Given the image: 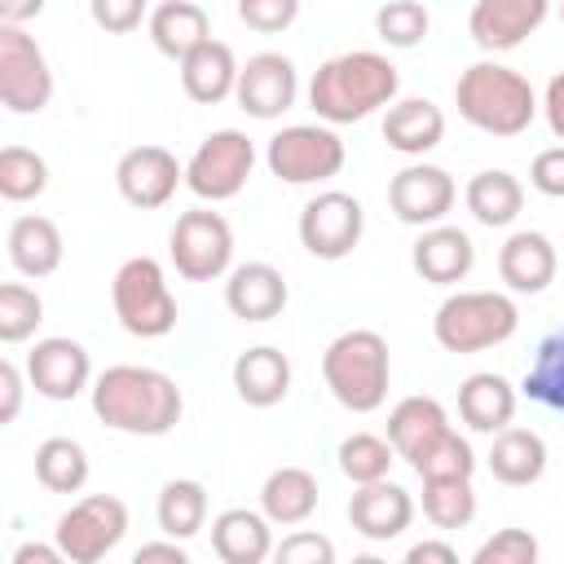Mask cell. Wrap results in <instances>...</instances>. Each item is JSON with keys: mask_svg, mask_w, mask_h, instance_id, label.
<instances>
[{"mask_svg": "<svg viewBox=\"0 0 564 564\" xmlns=\"http://www.w3.org/2000/svg\"><path fill=\"white\" fill-rule=\"evenodd\" d=\"M88 392H93V414L128 436H167L185 414V397L176 379L154 366H132V361L106 366Z\"/></svg>", "mask_w": 564, "mask_h": 564, "instance_id": "1", "label": "cell"}, {"mask_svg": "<svg viewBox=\"0 0 564 564\" xmlns=\"http://www.w3.org/2000/svg\"><path fill=\"white\" fill-rule=\"evenodd\" d=\"M401 75L397 66L375 48H348L339 57H326L308 79V106L326 128L335 123H361L375 110H388L397 101Z\"/></svg>", "mask_w": 564, "mask_h": 564, "instance_id": "2", "label": "cell"}, {"mask_svg": "<svg viewBox=\"0 0 564 564\" xmlns=\"http://www.w3.org/2000/svg\"><path fill=\"white\" fill-rule=\"evenodd\" d=\"M454 106L471 128H480L489 137H520L542 110L533 84L516 66H502V62H489V57L471 62L458 75Z\"/></svg>", "mask_w": 564, "mask_h": 564, "instance_id": "3", "label": "cell"}, {"mask_svg": "<svg viewBox=\"0 0 564 564\" xmlns=\"http://www.w3.org/2000/svg\"><path fill=\"white\" fill-rule=\"evenodd\" d=\"M322 379L344 410H352V414L379 410L388 401V379H392L388 339L370 326H352V330L335 335L322 352Z\"/></svg>", "mask_w": 564, "mask_h": 564, "instance_id": "4", "label": "cell"}, {"mask_svg": "<svg viewBox=\"0 0 564 564\" xmlns=\"http://www.w3.org/2000/svg\"><path fill=\"white\" fill-rule=\"evenodd\" d=\"M520 326V308L502 291H454L432 317V335L445 352H480L507 344Z\"/></svg>", "mask_w": 564, "mask_h": 564, "instance_id": "5", "label": "cell"}, {"mask_svg": "<svg viewBox=\"0 0 564 564\" xmlns=\"http://www.w3.org/2000/svg\"><path fill=\"white\" fill-rule=\"evenodd\" d=\"M110 304H115L119 326L137 339H163L176 330V317H181L176 295L167 286V273L154 256H132L115 269Z\"/></svg>", "mask_w": 564, "mask_h": 564, "instance_id": "6", "label": "cell"}, {"mask_svg": "<svg viewBox=\"0 0 564 564\" xmlns=\"http://www.w3.org/2000/svg\"><path fill=\"white\" fill-rule=\"evenodd\" d=\"M256 167V141L238 128H216L185 163V189L203 203H229L247 189Z\"/></svg>", "mask_w": 564, "mask_h": 564, "instance_id": "7", "label": "cell"}, {"mask_svg": "<svg viewBox=\"0 0 564 564\" xmlns=\"http://www.w3.org/2000/svg\"><path fill=\"white\" fill-rule=\"evenodd\" d=\"M167 256L185 282H216L234 273V229L220 212H181L167 234Z\"/></svg>", "mask_w": 564, "mask_h": 564, "instance_id": "8", "label": "cell"}, {"mask_svg": "<svg viewBox=\"0 0 564 564\" xmlns=\"http://www.w3.org/2000/svg\"><path fill=\"white\" fill-rule=\"evenodd\" d=\"M344 159H348V150H344L339 132L326 128V123H291V128L273 132L269 145H264L269 172L286 185L330 181V176H339Z\"/></svg>", "mask_w": 564, "mask_h": 564, "instance_id": "9", "label": "cell"}, {"mask_svg": "<svg viewBox=\"0 0 564 564\" xmlns=\"http://www.w3.org/2000/svg\"><path fill=\"white\" fill-rule=\"evenodd\" d=\"M128 533V507L115 494H88L79 502H70V511L57 516L53 542L62 546V555L70 564H97L106 560Z\"/></svg>", "mask_w": 564, "mask_h": 564, "instance_id": "10", "label": "cell"}, {"mask_svg": "<svg viewBox=\"0 0 564 564\" xmlns=\"http://www.w3.org/2000/svg\"><path fill=\"white\" fill-rule=\"evenodd\" d=\"M0 101L13 115H40L53 101V70L44 48L22 31L0 22Z\"/></svg>", "mask_w": 564, "mask_h": 564, "instance_id": "11", "label": "cell"}, {"mask_svg": "<svg viewBox=\"0 0 564 564\" xmlns=\"http://www.w3.org/2000/svg\"><path fill=\"white\" fill-rule=\"evenodd\" d=\"M300 247L317 260H344L352 256V247L366 234V207L361 198L344 194V189H322L304 203L300 212Z\"/></svg>", "mask_w": 564, "mask_h": 564, "instance_id": "12", "label": "cell"}, {"mask_svg": "<svg viewBox=\"0 0 564 564\" xmlns=\"http://www.w3.org/2000/svg\"><path fill=\"white\" fill-rule=\"evenodd\" d=\"M454 198H458V185L436 163H405L388 181V207H392V216L401 225H419V229L445 225Z\"/></svg>", "mask_w": 564, "mask_h": 564, "instance_id": "13", "label": "cell"}, {"mask_svg": "<svg viewBox=\"0 0 564 564\" xmlns=\"http://www.w3.org/2000/svg\"><path fill=\"white\" fill-rule=\"evenodd\" d=\"M115 185L128 207L154 212V207L172 203V194L185 185V167L176 163V154L167 145H132L115 163Z\"/></svg>", "mask_w": 564, "mask_h": 564, "instance_id": "14", "label": "cell"}, {"mask_svg": "<svg viewBox=\"0 0 564 564\" xmlns=\"http://www.w3.org/2000/svg\"><path fill=\"white\" fill-rule=\"evenodd\" d=\"M26 383L48 401H75L93 383L88 348L70 335L35 339V348L26 352Z\"/></svg>", "mask_w": 564, "mask_h": 564, "instance_id": "15", "label": "cell"}, {"mask_svg": "<svg viewBox=\"0 0 564 564\" xmlns=\"http://www.w3.org/2000/svg\"><path fill=\"white\" fill-rule=\"evenodd\" d=\"M238 106L251 119H278L295 106L300 97V75L295 62L286 53H256L247 57V66L238 70Z\"/></svg>", "mask_w": 564, "mask_h": 564, "instance_id": "16", "label": "cell"}, {"mask_svg": "<svg viewBox=\"0 0 564 564\" xmlns=\"http://www.w3.org/2000/svg\"><path fill=\"white\" fill-rule=\"evenodd\" d=\"M546 13H551L546 0H476L467 13V31L476 48L507 53V48H520L546 22Z\"/></svg>", "mask_w": 564, "mask_h": 564, "instance_id": "17", "label": "cell"}, {"mask_svg": "<svg viewBox=\"0 0 564 564\" xmlns=\"http://www.w3.org/2000/svg\"><path fill=\"white\" fill-rule=\"evenodd\" d=\"M286 300H291L286 278L269 260L234 264V273L225 278V308L238 322H273L286 308Z\"/></svg>", "mask_w": 564, "mask_h": 564, "instance_id": "18", "label": "cell"}, {"mask_svg": "<svg viewBox=\"0 0 564 564\" xmlns=\"http://www.w3.org/2000/svg\"><path fill=\"white\" fill-rule=\"evenodd\" d=\"M410 264H414V273H419L423 282H432V286H454V282H463V278L471 273L476 247H471V238H467L458 225H432V229H423V234L414 238Z\"/></svg>", "mask_w": 564, "mask_h": 564, "instance_id": "19", "label": "cell"}, {"mask_svg": "<svg viewBox=\"0 0 564 564\" xmlns=\"http://www.w3.org/2000/svg\"><path fill=\"white\" fill-rule=\"evenodd\" d=\"M555 269H560V256L551 247L546 234L538 229H516L502 251H498V278L507 282V291L516 295H538L555 282Z\"/></svg>", "mask_w": 564, "mask_h": 564, "instance_id": "20", "label": "cell"}, {"mask_svg": "<svg viewBox=\"0 0 564 564\" xmlns=\"http://www.w3.org/2000/svg\"><path fill=\"white\" fill-rule=\"evenodd\" d=\"M348 520L361 538L370 542H392L410 529L414 520V498L397 485V480H379V485H361L348 498Z\"/></svg>", "mask_w": 564, "mask_h": 564, "instance_id": "21", "label": "cell"}, {"mask_svg": "<svg viewBox=\"0 0 564 564\" xmlns=\"http://www.w3.org/2000/svg\"><path fill=\"white\" fill-rule=\"evenodd\" d=\"M445 137V110L432 97H397L383 110V141L397 154L423 159L427 150H436Z\"/></svg>", "mask_w": 564, "mask_h": 564, "instance_id": "22", "label": "cell"}, {"mask_svg": "<svg viewBox=\"0 0 564 564\" xmlns=\"http://www.w3.org/2000/svg\"><path fill=\"white\" fill-rule=\"evenodd\" d=\"M273 524L264 520V511L251 507H229L212 520V551L220 555V564H264L273 560Z\"/></svg>", "mask_w": 564, "mask_h": 564, "instance_id": "23", "label": "cell"}, {"mask_svg": "<svg viewBox=\"0 0 564 564\" xmlns=\"http://www.w3.org/2000/svg\"><path fill=\"white\" fill-rule=\"evenodd\" d=\"M458 414L471 432H485V436H498L511 427L516 419V388L507 375L498 370H476L463 379L458 388Z\"/></svg>", "mask_w": 564, "mask_h": 564, "instance_id": "24", "label": "cell"}, {"mask_svg": "<svg viewBox=\"0 0 564 564\" xmlns=\"http://www.w3.org/2000/svg\"><path fill=\"white\" fill-rule=\"evenodd\" d=\"M234 392L256 410H269V405L286 401V392H291L286 352L273 348V344H256V348L238 352L234 357Z\"/></svg>", "mask_w": 564, "mask_h": 564, "instance_id": "25", "label": "cell"}, {"mask_svg": "<svg viewBox=\"0 0 564 564\" xmlns=\"http://www.w3.org/2000/svg\"><path fill=\"white\" fill-rule=\"evenodd\" d=\"M154 48L172 62H185L194 48H203L212 40V18L203 4L194 0H163L150 9V22H145Z\"/></svg>", "mask_w": 564, "mask_h": 564, "instance_id": "26", "label": "cell"}, {"mask_svg": "<svg viewBox=\"0 0 564 564\" xmlns=\"http://www.w3.org/2000/svg\"><path fill=\"white\" fill-rule=\"evenodd\" d=\"M238 57L225 40H207L203 48H194L185 62H181V88L189 101L198 106H216L225 97L238 93Z\"/></svg>", "mask_w": 564, "mask_h": 564, "instance_id": "27", "label": "cell"}, {"mask_svg": "<svg viewBox=\"0 0 564 564\" xmlns=\"http://www.w3.org/2000/svg\"><path fill=\"white\" fill-rule=\"evenodd\" d=\"M445 432H449V414H445V405L436 397H401L392 405V414H388V445L405 463H414Z\"/></svg>", "mask_w": 564, "mask_h": 564, "instance_id": "28", "label": "cell"}, {"mask_svg": "<svg viewBox=\"0 0 564 564\" xmlns=\"http://www.w3.org/2000/svg\"><path fill=\"white\" fill-rule=\"evenodd\" d=\"M9 264L22 273V278H48L62 269V256H66V242H62V229L57 220L48 216H18L9 225Z\"/></svg>", "mask_w": 564, "mask_h": 564, "instance_id": "29", "label": "cell"}, {"mask_svg": "<svg viewBox=\"0 0 564 564\" xmlns=\"http://www.w3.org/2000/svg\"><path fill=\"white\" fill-rule=\"evenodd\" d=\"M260 511L269 524L295 529L317 511V476L308 467H278L260 485Z\"/></svg>", "mask_w": 564, "mask_h": 564, "instance_id": "30", "label": "cell"}, {"mask_svg": "<svg viewBox=\"0 0 564 564\" xmlns=\"http://www.w3.org/2000/svg\"><path fill=\"white\" fill-rule=\"evenodd\" d=\"M489 471H494V480H502L511 489H524V485L542 480V471H546V441L533 427L498 432L494 445H489Z\"/></svg>", "mask_w": 564, "mask_h": 564, "instance_id": "31", "label": "cell"}, {"mask_svg": "<svg viewBox=\"0 0 564 564\" xmlns=\"http://www.w3.org/2000/svg\"><path fill=\"white\" fill-rule=\"evenodd\" d=\"M463 203L485 229H507L524 207V185L507 167H485V172H476L467 181Z\"/></svg>", "mask_w": 564, "mask_h": 564, "instance_id": "32", "label": "cell"}, {"mask_svg": "<svg viewBox=\"0 0 564 564\" xmlns=\"http://www.w3.org/2000/svg\"><path fill=\"white\" fill-rule=\"evenodd\" d=\"M88 449L70 436H48L35 445V480L48 494H79L88 485Z\"/></svg>", "mask_w": 564, "mask_h": 564, "instance_id": "33", "label": "cell"}, {"mask_svg": "<svg viewBox=\"0 0 564 564\" xmlns=\"http://www.w3.org/2000/svg\"><path fill=\"white\" fill-rule=\"evenodd\" d=\"M154 516H159V529L172 538V542H189L203 524H207V489L198 480H167L159 489V502H154Z\"/></svg>", "mask_w": 564, "mask_h": 564, "instance_id": "34", "label": "cell"}, {"mask_svg": "<svg viewBox=\"0 0 564 564\" xmlns=\"http://www.w3.org/2000/svg\"><path fill=\"white\" fill-rule=\"evenodd\" d=\"M335 458H339V471L361 489V485H379V480H388L397 449L388 445V436L352 432V436H344V441H339Z\"/></svg>", "mask_w": 564, "mask_h": 564, "instance_id": "35", "label": "cell"}, {"mask_svg": "<svg viewBox=\"0 0 564 564\" xmlns=\"http://www.w3.org/2000/svg\"><path fill=\"white\" fill-rule=\"evenodd\" d=\"M520 392L546 410H564V330H551L538 352H533V366L524 370V383Z\"/></svg>", "mask_w": 564, "mask_h": 564, "instance_id": "36", "label": "cell"}, {"mask_svg": "<svg viewBox=\"0 0 564 564\" xmlns=\"http://www.w3.org/2000/svg\"><path fill=\"white\" fill-rule=\"evenodd\" d=\"M414 476L427 485V480H471V471H476V449H471V441L467 436H458L454 427L436 441V445H427L414 463Z\"/></svg>", "mask_w": 564, "mask_h": 564, "instance_id": "37", "label": "cell"}, {"mask_svg": "<svg viewBox=\"0 0 564 564\" xmlns=\"http://www.w3.org/2000/svg\"><path fill=\"white\" fill-rule=\"evenodd\" d=\"M44 189H48V163L26 145H4L0 150V194L9 203H31Z\"/></svg>", "mask_w": 564, "mask_h": 564, "instance_id": "38", "label": "cell"}, {"mask_svg": "<svg viewBox=\"0 0 564 564\" xmlns=\"http://www.w3.org/2000/svg\"><path fill=\"white\" fill-rule=\"evenodd\" d=\"M423 516L436 529H467L476 520V489H471V480H427L423 485Z\"/></svg>", "mask_w": 564, "mask_h": 564, "instance_id": "39", "label": "cell"}, {"mask_svg": "<svg viewBox=\"0 0 564 564\" xmlns=\"http://www.w3.org/2000/svg\"><path fill=\"white\" fill-rule=\"evenodd\" d=\"M44 322V300L26 282H4L0 286V344H22L40 330Z\"/></svg>", "mask_w": 564, "mask_h": 564, "instance_id": "40", "label": "cell"}, {"mask_svg": "<svg viewBox=\"0 0 564 564\" xmlns=\"http://www.w3.org/2000/svg\"><path fill=\"white\" fill-rule=\"evenodd\" d=\"M432 26V13L419 0H388L375 9V31L388 48H414Z\"/></svg>", "mask_w": 564, "mask_h": 564, "instance_id": "41", "label": "cell"}, {"mask_svg": "<svg viewBox=\"0 0 564 564\" xmlns=\"http://www.w3.org/2000/svg\"><path fill=\"white\" fill-rule=\"evenodd\" d=\"M538 538L529 529H498L494 538H485L476 546V555L467 564H538Z\"/></svg>", "mask_w": 564, "mask_h": 564, "instance_id": "42", "label": "cell"}, {"mask_svg": "<svg viewBox=\"0 0 564 564\" xmlns=\"http://www.w3.org/2000/svg\"><path fill=\"white\" fill-rule=\"evenodd\" d=\"M273 564H335V542L317 529H295L273 546Z\"/></svg>", "mask_w": 564, "mask_h": 564, "instance_id": "43", "label": "cell"}, {"mask_svg": "<svg viewBox=\"0 0 564 564\" xmlns=\"http://www.w3.org/2000/svg\"><path fill=\"white\" fill-rule=\"evenodd\" d=\"M238 18H242L251 31L273 35V31L291 26V22L300 18V4H295V0H238Z\"/></svg>", "mask_w": 564, "mask_h": 564, "instance_id": "44", "label": "cell"}, {"mask_svg": "<svg viewBox=\"0 0 564 564\" xmlns=\"http://www.w3.org/2000/svg\"><path fill=\"white\" fill-rule=\"evenodd\" d=\"M88 18H93L97 26H106V31H115V35L137 31L141 22H150V13H145L141 0H93V4H88Z\"/></svg>", "mask_w": 564, "mask_h": 564, "instance_id": "45", "label": "cell"}, {"mask_svg": "<svg viewBox=\"0 0 564 564\" xmlns=\"http://www.w3.org/2000/svg\"><path fill=\"white\" fill-rule=\"evenodd\" d=\"M529 185L546 198H564V145H546L529 163Z\"/></svg>", "mask_w": 564, "mask_h": 564, "instance_id": "46", "label": "cell"}, {"mask_svg": "<svg viewBox=\"0 0 564 564\" xmlns=\"http://www.w3.org/2000/svg\"><path fill=\"white\" fill-rule=\"evenodd\" d=\"M542 115H546V128L555 141H564V70H555L542 88Z\"/></svg>", "mask_w": 564, "mask_h": 564, "instance_id": "47", "label": "cell"}, {"mask_svg": "<svg viewBox=\"0 0 564 564\" xmlns=\"http://www.w3.org/2000/svg\"><path fill=\"white\" fill-rule=\"evenodd\" d=\"M0 423H13L22 410V370L13 361H0Z\"/></svg>", "mask_w": 564, "mask_h": 564, "instance_id": "48", "label": "cell"}, {"mask_svg": "<svg viewBox=\"0 0 564 564\" xmlns=\"http://www.w3.org/2000/svg\"><path fill=\"white\" fill-rule=\"evenodd\" d=\"M401 564H463V560H458V551H454L449 542H441V538H423V542H414V546L405 551Z\"/></svg>", "mask_w": 564, "mask_h": 564, "instance_id": "49", "label": "cell"}, {"mask_svg": "<svg viewBox=\"0 0 564 564\" xmlns=\"http://www.w3.org/2000/svg\"><path fill=\"white\" fill-rule=\"evenodd\" d=\"M132 564H194V560L185 555V546H181V542L159 538V542H145V546L132 555Z\"/></svg>", "mask_w": 564, "mask_h": 564, "instance_id": "50", "label": "cell"}, {"mask_svg": "<svg viewBox=\"0 0 564 564\" xmlns=\"http://www.w3.org/2000/svg\"><path fill=\"white\" fill-rule=\"evenodd\" d=\"M9 564H70L57 542H22Z\"/></svg>", "mask_w": 564, "mask_h": 564, "instance_id": "51", "label": "cell"}, {"mask_svg": "<svg viewBox=\"0 0 564 564\" xmlns=\"http://www.w3.org/2000/svg\"><path fill=\"white\" fill-rule=\"evenodd\" d=\"M352 564H388L383 555H352Z\"/></svg>", "mask_w": 564, "mask_h": 564, "instance_id": "52", "label": "cell"}, {"mask_svg": "<svg viewBox=\"0 0 564 564\" xmlns=\"http://www.w3.org/2000/svg\"><path fill=\"white\" fill-rule=\"evenodd\" d=\"M560 22H564V4H560Z\"/></svg>", "mask_w": 564, "mask_h": 564, "instance_id": "53", "label": "cell"}]
</instances>
